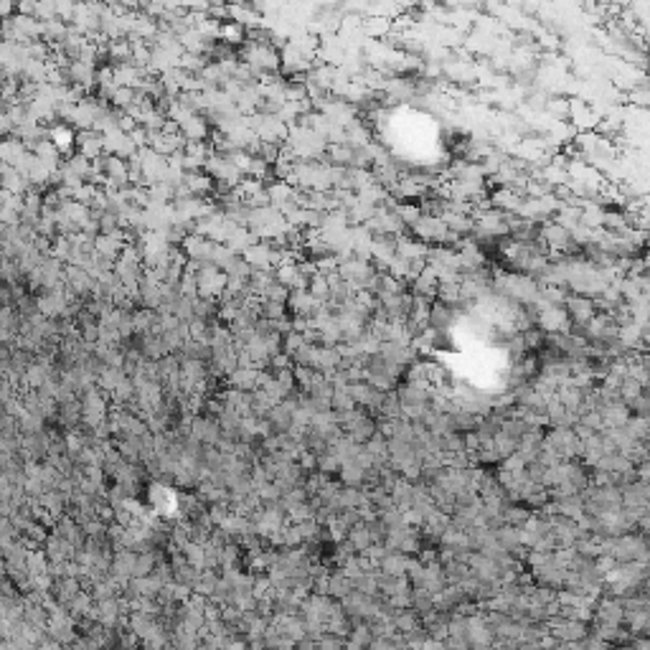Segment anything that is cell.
I'll return each mask as SVG.
<instances>
[{
  "label": "cell",
  "instance_id": "6da1fadb",
  "mask_svg": "<svg viewBox=\"0 0 650 650\" xmlns=\"http://www.w3.org/2000/svg\"><path fill=\"white\" fill-rule=\"evenodd\" d=\"M539 315H536V325L544 333H569V315L564 313L562 305H536Z\"/></svg>",
  "mask_w": 650,
  "mask_h": 650
},
{
  "label": "cell",
  "instance_id": "7a4b0ae2",
  "mask_svg": "<svg viewBox=\"0 0 650 650\" xmlns=\"http://www.w3.org/2000/svg\"><path fill=\"white\" fill-rule=\"evenodd\" d=\"M564 313L569 315L572 323H589V320L597 315V308H594V300L592 297H584V295H569L564 300Z\"/></svg>",
  "mask_w": 650,
  "mask_h": 650
},
{
  "label": "cell",
  "instance_id": "3957f363",
  "mask_svg": "<svg viewBox=\"0 0 650 650\" xmlns=\"http://www.w3.org/2000/svg\"><path fill=\"white\" fill-rule=\"evenodd\" d=\"M430 254V244L419 242V239L409 237V234H401L396 237V257L406 262H427Z\"/></svg>",
  "mask_w": 650,
  "mask_h": 650
},
{
  "label": "cell",
  "instance_id": "277c9868",
  "mask_svg": "<svg viewBox=\"0 0 650 650\" xmlns=\"http://www.w3.org/2000/svg\"><path fill=\"white\" fill-rule=\"evenodd\" d=\"M458 318L460 315L455 313V308H450L445 302H440V300L430 302V318H427V325H430L432 331L447 333V328H453Z\"/></svg>",
  "mask_w": 650,
  "mask_h": 650
},
{
  "label": "cell",
  "instance_id": "5b68a950",
  "mask_svg": "<svg viewBox=\"0 0 650 650\" xmlns=\"http://www.w3.org/2000/svg\"><path fill=\"white\" fill-rule=\"evenodd\" d=\"M437 284H440L437 274L432 272L427 264H424V269L417 274V279L409 284V292H412L414 297H422V300H427V302H435L437 300Z\"/></svg>",
  "mask_w": 650,
  "mask_h": 650
},
{
  "label": "cell",
  "instance_id": "8992f818",
  "mask_svg": "<svg viewBox=\"0 0 650 650\" xmlns=\"http://www.w3.org/2000/svg\"><path fill=\"white\" fill-rule=\"evenodd\" d=\"M287 305H290V310L295 313V318H313L323 302L315 300L308 290H297V292H290Z\"/></svg>",
  "mask_w": 650,
  "mask_h": 650
},
{
  "label": "cell",
  "instance_id": "52a82bcc",
  "mask_svg": "<svg viewBox=\"0 0 650 650\" xmlns=\"http://www.w3.org/2000/svg\"><path fill=\"white\" fill-rule=\"evenodd\" d=\"M409 562L412 559L406 557V554L401 552H386V557L378 562V574L383 577H406V572H409Z\"/></svg>",
  "mask_w": 650,
  "mask_h": 650
},
{
  "label": "cell",
  "instance_id": "ba28073f",
  "mask_svg": "<svg viewBox=\"0 0 650 650\" xmlns=\"http://www.w3.org/2000/svg\"><path fill=\"white\" fill-rule=\"evenodd\" d=\"M442 219V224H445V229L453 237H458V239H465V237H470V232H473V219L470 216H463V214H453V211H445V214L440 216Z\"/></svg>",
  "mask_w": 650,
  "mask_h": 650
},
{
  "label": "cell",
  "instance_id": "9c48e42d",
  "mask_svg": "<svg viewBox=\"0 0 650 650\" xmlns=\"http://www.w3.org/2000/svg\"><path fill=\"white\" fill-rule=\"evenodd\" d=\"M351 592H354V582L343 574V572H333V574L328 577V592L325 594H331V597H336V599H343V597H349Z\"/></svg>",
  "mask_w": 650,
  "mask_h": 650
},
{
  "label": "cell",
  "instance_id": "30bf717a",
  "mask_svg": "<svg viewBox=\"0 0 650 650\" xmlns=\"http://www.w3.org/2000/svg\"><path fill=\"white\" fill-rule=\"evenodd\" d=\"M437 300L450 305V308H458L460 305V279H447V282L437 284Z\"/></svg>",
  "mask_w": 650,
  "mask_h": 650
},
{
  "label": "cell",
  "instance_id": "8fae6325",
  "mask_svg": "<svg viewBox=\"0 0 650 650\" xmlns=\"http://www.w3.org/2000/svg\"><path fill=\"white\" fill-rule=\"evenodd\" d=\"M521 341H523V349H526V354H536V351L544 349L546 333L541 331L539 325H534V328H528V331L521 333Z\"/></svg>",
  "mask_w": 650,
  "mask_h": 650
}]
</instances>
